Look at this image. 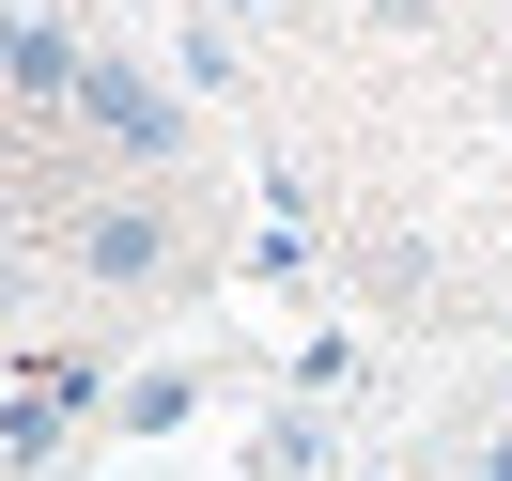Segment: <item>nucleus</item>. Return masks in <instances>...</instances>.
<instances>
[{"mask_svg": "<svg viewBox=\"0 0 512 481\" xmlns=\"http://www.w3.org/2000/svg\"><path fill=\"white\" fill-rule=\"evenodd\" d=\"M78 125H94V140H109L125 171H156V156H187V125H202V109L171 94L156 63H125V47H94V63H78Z\"/></svg>", "mask_w": 512, "mask_h": 481, "instance_id": "1", "label": "nucleus"}, {"mask_svg": "<svg viewBox=\"0 0 512 481\" xmlns=\"http://www.w3.org/2000/svg\"><path fill=\"white\" fill-rule=\"evenodd\" d=\"M171 249H187V233H171V202H78V280H94V295H156L171 280Z\"/></svg>", "mask_w": 512, "mask_h": 481, "instance_id": "2", "label": "nucleus"}, {"mask_svg": "<svg viewBox=\"0 0 512 481\" xmlns=\"http://www.w3.org/2000/svg\"><path fill=\"white\" fill-rule=\"evenodd\" d=\"M78 63H94V47H78L63 16H32V0H0V94H47V109H78Z\"/></svg>", "mask_w": 512, "mask_h": 481, "instance_id": "3", "label": "nucleus"}, {"mask_svg": "<svg viewBox=\"0 0 512 481\" xmlns=\"http://www.w3.org/2000/svg\"><path fill=\"white\" fill-rule=\"evenodd\" d=\"M32 388H47L63 419H94V404H109V342H47V357H32Z\"/></svg>", "mask_w": 512, "mask_h": 481, "instance_id": "4", "label": "nucleus"}, {"mask_svg": "<svg viewBox=\"0 0 512 481\" xmlns=\"http://www.w3.org/2000/svg\"><path fill=\"white\" fill-rule=\"evenodd\" d=\"M171 78H187V94H233V16H202V0H187V32H171Z\"/></svg>", "mask_w": 512, "mask_h": 481, "instance_id": "5", "label": "nucleus"}, {"mask_svg": "<svg viewBox=\"0 0 512 481\" xmlns=\"http://www.w3.org/2000/svg\"><path fill=\"white\" fill-rule=\"evenodd\" d=\"M171 419H187V373H171V357H156V373H125V435H171Z\"/></svg>", "mask_w": 512, "mask_h": 481, "instance_id": "6", "label": "nucleus"}, {"mask_svg": "<svg viewBox=\"0 0 512 481\" xmlns=\"http://www.w3.org/2000/svg\"><path fill=\"white\" fill-rule=\"evenodd\" d=\"M47 450H63V404H47V388H32V404L0 419V466H47Z\"/></svg>", "mask_w": 512, "mask_h": 481, "instance_id": "7", "label": "nucleus"}, {"mask_svg": "<svg viewBox=\"0 0 512 481\" xmlns=\"http://www.w3.org/2000/svg\"><path fill=\"white\" fill-rule=\"evenodd\" d=\"M466 481H512V435H497V450H466Z\"/></svg>", "mask_w": 512, "mask_h": 481, "instance_id": "8", "label": "nucleus"}, {"mask_svg": "<svg viewBox=\"0 0 512 481\" xmlns=\"http://www.w3.org/2000/svg\"><path fill=\"white\" fill-rule=\"evenodd\" d=\"M202 16H264V0H202Z\"/></svg>", "mask_w": 512, "mask_h": 481, "instance_id": "9", "label": "nucleus"}, {"mask_svg": "<svg viewBox=\"0 0 512 481\" xmlns=\"http://www.w3.org/2000/svg\"><path fill=\"white\" fill-rule=\"evenodd\" d=\"M0 249H16V187H0Z\"/></svg>", "mask_w": 512, "mask_h": 481, "instance_id": "10", "label": "nucleus"}, {"mask_svg": "<svg viewBox=\"0 0 512 481\" xmlns=\"http://www.w3.org/2000/svg\"><path fill=\"white\" fill-rule=\"evenodd\" d=\"M388 16H435V0H388Z\"/></svg>", "mask_w": 512, "mask_h": 481, "instance_id": "11", "label": "nucleus"}]
</instances>
